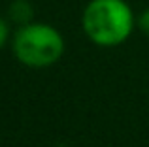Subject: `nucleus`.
I'll use <instances>...</instances> for the list:
<instances>
[{
  "mask_svg": "<svg viewBox=\"0 0 149 147\" xmlns=\"http://www.w3.org/2000/svg\"><path fill=\"white\" fill-rule=\"evenodd\" d=\"M136 17L127 0H91L81 15V26L98 47H117L130 38Z\"/></svg>",
  "mask_w": 149,
  "mask_h": 147,
  "instance_id": "nucleus-1",
  "label": "nucleus"
},
{
  "mask_svg": "<svg viewBox=\"0 0 149 147\" xmlns=\"http://www.w3.org/2000/svg\"><path fill=\"white\" fill-rule=\"evenodd\" d=\"M64 38L55 26L47 23H26L17 26L11 38L15 59L29 68H47L62 59Z\"/></svg>",
  "mask_w": 149,
  "mask_h": 147,
  "instance_id": "nucleus-2",
  "label": "nucleus"
},
{
  "mask_svg": "<svg viewBox=\"0 0 149 147\" xmlns=\"http://www.w3.org/2000/svg\"><path fill=\"white\" fill-rule=\"evenodd\" d=\"M8 17L11 23L23 26L26 23H32L34 19V8L29 0H13L8 8Z\"/></svg>",
  "mask_w": 149,
  "mask_h": 147,
  "instance_id": "nucleus-3",
  "label": "nucleus"
},
{
  "mask_svg": "<svg viewBox=\"0 0 149 147\" xmlns=\"http://www.w3.org/2000/svg\"><path fill=\"white\" fill-rule=\"evenodd\" d=\"M8 40H10V25L4 17H0V49L6 45Z\"/></svg>",
  "mask_w": 149,
  "mask_h": 147,
  "instance_id": "nucleus-4",
  "label": "nucleus"
},
{
  "mask_svg": "<svg viewBox=\"0 0 149 147\" xmlns=\"http://www.w3.org/2000/svg\"><path fill=\"white\" fill-rule=\"evenodd\" d=\"M138 26H140V30H142L146 36H149V8H146V10L140 13V17H138Z\"/></svg>",
  "mask_w": 149,
  "mask_h": 147,
  "instance_id": "nucleus-5",
  "label": "nucleus"
}]
</instances>
